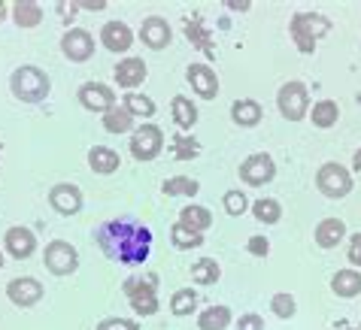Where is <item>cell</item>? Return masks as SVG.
Wrapping results in <instances>:
<instances>
[{
  "label": "cell",
  "instance_id": "1",
  "mask_svg": "<svg viewBox=\"0 0 361 330\" xmlns=\"http://www.w3.org/2000/svg\"><path fill=\"white\" fill-rule=\"evenodd\" d=\"M97 246L116 264H143L152 252V231L131 215L113 218L97 227Z\"/></svg>",
  "mask_w": 361,
  "mask_h": 330
},
{
  "label": "cell",
  "instance_id": "2",
  "mask_svg": "<svg viewBox=\"0 0 361 330\" xmlns=\"http://www.w3.org/2000/svg\"><path fill=\"white\" fill-rule=\"evenodd\" d=\"M9 88H13L16 100H22V103H43L49 97V91H52V82H49V76L39 67L25 64V67L13 70Z\"/></svg>",
  "mask_w": 361,
  "mask_h": 330
},
{
  "label": "cell",
  "instance_id": "3",
  "mask_svg": "<svg viewBox=\"0 0 361 330\" xmlns=\"http://www.w3.org/2000/svg\"><path fill=\"white\" fill-rule=\"evenodd\" d=\"M331 31V18L322 13H295L288 22V34H292L298 52L313 55L316 52V39H322Z\"/></svg>",
  "mask_w": 361,
  "mask_h": 330
},
{
  "label": "cell",
  "instance_id": "4",
  "mask_svg": "<svg viewBox=\"0 0 361 330\" xmlns=\"http://www.w3.org/2000/svg\"><path fill=\"white\" fill-rule=\"evenodd\" d=\"M122 291L128 294V300H131V309L140 318H149V315L158 312V294H155L158 291V276L155 273H149L146 279L128 276L125 285H122Z\"/></svg>",
  "mask_w": 361,
  "mask_h": 330
},
{
  "label": "cell",
  "instance_id": "5",
  "mask_svg": "<svg viewBox=\"0 0 361 330\" xmlns=\"http://www.w3.org/2000/svg\"><path fill=\"white\" fill-rule=\"evenodd\" d=\"M316 188H319V194L328 197V200H343V197H349V191H353V173H349L343 164L328 161V164L319 167Z\"/></svg>",
  "mask_w": 361,
  "mask_h": 330
},
{
  "label": "cell",
  "instance_id": "6",
  "mask_svg": "<svg viewBox=\"0 0 361 330\" xmlns=\"http://www.w3.org/2000/svg\"><path fill=\"white\" fill-rule=\"evenodd\" d=\"M276 109L283 113L286 122H304V118L310 115V91H307V85L298 82V79L286 82L283 88H279V94H276Z\"/></svg>",
  "mask_w": 361,
  "mask_h": 330
},
{
  "label": "cell",
  "instance_id": "7",
  "mask_svg": "<svg viewBox=\"0 0 361 330\" xmlns=\"http://www.w3.org/2000/svg\"><path fill=\"white\" fill-rule=\"evenodd\" d=\"M164 152V131L158 125H140L137 131L131 134V155H134V161L140 164H149V161H155L158 155Z\"/></svg>",
  "mask_w": 361,
  "mask_h": 330
},
{
  "label": "cell",
  "instance_id": "8",
  "mask_svg": "<svg viewBox=\"0 0 361 330\" xmlns=\"http://www.w3.org/2000/svg\"><path fill=\"white\" fill-rule=\"evenodd\" d=\"M43 264L52 276H70L79 269V252L64 239H52L43 252Z\"/></svg>",
  "mask_w": 361,
  "mask_h": 330
},
{
  "label": "cell",
  "instance_id": "9",
  "mask_svg": "<svg viewBox=\"0 0 361 330\" xmlns=\"http://www.w3.org/2000/svg\"><path fill=\"white\" fill-rule=\"evenodd\" d=\"M274 176H276V161L267 152H255V155H249L246 161L240 164V179H243L246 185H252V188L274 182Z\"/></svg>",
  "mask_w": 361,
  "mask_h": 330
},
{
  "label": "cell",
  "instance_id": "10",
  "mask_svg": "<svg viewBox=\"0 0 361 330\" xmlns=\"http://www.w3.org/2000/svg\"><path fill=\"white\" fill-rule=\"evenodd\" d=\"M61 55L73 64H82L94 55V37L85 27H67L61 37Z\"/></svg>",
  "mask_w": 361,
  "mask_h": 330
},
{
  "label": "cell",
  "instance_id": "11",
  "mask_svg": "<svg viewBox=\"0 0 361 330\" xmlns=\"http://www.w3.org/2000/svg\"><path fill=\"white\" fill-rule=\"evenodd\" d=\"M43 294H46V288H43V282H37L34 276H18V279H13V282L6 285V297L13 300L16 306H22V309L37 306L39 300H43Z\"/></svg>",
  "mask_w": 361,
  "mask_h": 330
},
{
  "label": "cell",
  "instance_id": "12",
  "mask_svg": "<svg viewBox=\"0 0 361 330\" xmlns=\"http://www.w3.org/2000/svg\"><path fill=\"white\" fill-rule=\"evenodd\" d=\"M79 103H82V109H88V113L104 115L116 106V91L104 82H85L79 88Z\"/></svg>",
  "mask_w": 361,
  "mask_h": 330
},
{
  "label": "cell",
  "instance_id": "13",
  "mask_svg": "<svg viewBox=\"0 0 361 330\" xmlns=\"http://www.w3.org/2000/svg\"><path fill=\"white\" fill-rule=\"evenodd\" d=\"M185 79H188L192 91L200 100H216L219 97V76H216V70L209 64H188Z\"/></svg>",
  "mask_w": 361,
  "mask_h": 330
},
{
  "label": "cell",
  "instance_id": "14",
  "mask_svg": "<svg viewBox=\"0 0 361 330\" xmlns=\"http://www.w3.org/2000/svg\"><path fill=\"white\" fill-rule=\"evenodd\" d=\"M140 39H143V46H149L152 52H161V49L170 46V39H173V31H170L167 18L149 15V18H143V25H140Z\"/></svg>",
  "mask_w": 361,
  "mask_h": 330
},
{
  "label": "cell",
  "instance_id": "15",
  "mask_svg": "<svg viewBox=\"0 0 361 330\" xmlns=\"http://www.w3.org/2000/svg\"><path fill=\"white\" fill-rule=\"evenodd\" d=\"M4 248L9 258H16V261H27L34 252H37V236L27 231V227H9L4 234Z\"/></svg>",
  "mask_w": 361,
  "mask_h": 330
},
{
  "label": "cell",
  "instance_id": "16",
  "mask_svg": "<svg viewBox=\"0 0 361 330\" xmlns=\"http://www.w3.org/2000/svg\"><path fill=\"white\" fill-rule=\"evenodd\" d=\"M183 31L188 37V43H192L195 49H200L207 58H216V43H213V34H209L207 22L200 18L197 13L192 15H183Z\"/></svg>",
  "mask_w": 361,
  "mask_h": 330
},
{
  "label": "cell",
  "instance_id": "17",
  "mask_svg": "<svg viewBox=\"0 0 361 330\" xmlns=\"http://www.w3.org/2000/svg\"><path fill=\"white\" fill-rule=\"evenodd\" d=\"M49 203L61 215H76L79 209H82V191H79L73 182H58V185H52V191H49Z\"/></svg>",
  "mask_w": 361,
  "mask_h": 330
},
{
  "label": "cell",
  "instance_id": "18",
  "mask_svg": "<svg viewBox=\"0 0 361 330\" xmlns=\"http://www.w3.org/2000/svg\"><path fill=\"white\" fill-rule=\"evenodd\" d=\"M100 43H104L106 52L125 55L128 49L134 46V31L125 22H106L104 27H100Z\"/></svg>",
  "mask_w": 361,
  "mask_h": 330
},
{
  "label": "cell",
  "instance_id": "19",
  "mask_svg": "<svg viewBox=\"0 0 361 330\" xmlns=\"http://www.w3.org/2000/svg\"><path fill=\"white\" fill-rule=\"evenodd\" d=\"M146 76H149V67H146L143 58H125V61L116 64L118 88H137V85L146 82Z\"/></svg>",
  "mask_w": 361,
  "mask_h": 330
},
{
  "label": "cell",
  "instance_id": "20",
  "mask_svg": "<svg viewBox=\"0 0 361 330\" xmlns=\"http://www.w3.org/2000/svg\"><path fill=\"white\" fill-rule=\"evenodd\" d=\"M231 118H234L237 127H255V125H262L264 109L258 100L243 97V100H234V103H231Z\"/></svg>",
  "mask_w": 361,
  "mask_h": 330
},
{
  "label": "cell",
  "instance_id": "21",
  "mask_svg": "<svg viewBox=\"0 0 361 330\" xmlns=\"http://www.w3.org/2000/svg\"><path fill=\"white\" fill-rule=\"evenodd\" d=\"M313 239L319 248H337L346 239V224L340 218H322L313 231Z\"/></svg>",
  "mask_w": 361,
  "mask_h": 330
},
{
  "label": "cell",
  "instance_id": "22",
  "mask_svg": "<svg viewBox=\"0 0 361 330\" xmlns=\"http://www.w3.org/2000/svg\"><path fill=\"white\" fill-rule=\"evenodd\" d=\"M331 291L343 300L358 297L361 294V269H353V267L337 269V273L331 276Z\"/></svg>",
  "mask_w": 361,
  "mask_h": 330
},
{
  "label": "cell",
  "instance_id": "23",
  "mask_svg": "<svg viewBox=\"0 0 361 330\" xmlns=\"http://www.w3.org/2000/svg\"><path fill=\"white\" fill-rule=\"evenodd\" d=\"M118 164H122V158H118L116 148H109V146H92L88 148V167H92L97 176L116 173Z\"/></svg>",
  "mask_w": 361,
  "mask_h": 330
},
{
  "label": "cell",
  "instance_id": "24",
  "mask_svg": "<svg viewBox=\"0 0 361 330\" xmlns=\"http://www.w3.org/2000/svg\"><path fill=\"white\" fill-rule=\"evenodd\" d=\"M179 224L195 234H204V231H209V224H213V212L200 203H188L179 209Z\"/></svg>",
  "mask_w": 361,
  "mask_h": 330
},
{
  "label": "cell",
  "instance_id": "25",
  "mask_svg": "<svg viewBox=\"0 0 361 330\" xmlns=\"http://www.w3.org/2000/svg\"><path fill=\"white\" fill-rule=\"evenodd\" d=\"M170 113H173V122H176L179 131H192L197 125V106L185 94H176L170 100Z\"/></svg>",
  "mask_w": 361,
  "mask_h": 330
},
{
  "label": "cell",
  "instance_id": "26",
  "mask_svg": "<svg viewBox=\"0 0 361 330\" xmlns=\"http://www.w3.org/2000/svg\"><path fill=\"white\" fill-rule=\"evenodd\" d=\"M310 122H313V127H319V131H328V127H334L340 122V106L334 100H319V103H313V109H310Z\"/></svg>",
  "mask_w": 361,
  "mask_h": 330
},
{
  "label": "cell",
  "instance_id": "27",
  "mask_svg": "<svg viewBox=\"0 0 361 330\" xmlns=\"http://www.w3.org/2000/svg\"><path fill=\"white\" fill-rule=\"evenodd\" d=\"M231 324V309L216 303V306H207L204 312L197 315V327L200 330H228Z\"/></svg>",
  "mask_w": 361,
  "mask_h": 330
},
{
  "label": "cell",
  "instance_id": "28",
  "mask_svg": "<svg viewBox=\"0 0 361 330\" xmlns=\"http://www.w3.org/2000/svg\"><path fill=\"white\" fill-rule=\"evenodd\" d=\"M104 127L109 134H134V115L125 106H113L109 113H104Z\"/></svg>",
  "mask_w": 361,
  "mask_h": 330
},
{
  "label": "cell",
  "instance_id": "29",
  "mask_svg": "<svg viewBox=\"0 0 361 330\" xmlns=\"http://www.w3.org/2000/svg\"><path fill=\"white\" fill-rule=\"evenodd\" d=\"M222 279V267H219L216 258H200L192 267V282L195 285H216Z\"/></svg>",
  "mask_w": 361,
  "mask_h": 330
},
{
  "label": "cell",
  "instance_id": "30",
  "mask_svg": "<svg viewBox=\"0 0 361 330\" xmlns=\"http://www.w3.org/2000/svg\"><path fill=\"white\" fill-rule=\"evenodd\" d=\"M252 215H255V222H262V224H279L283 206H279V200H274V197H258L252 203Z\"/></svg>",
  "mask_w": 361,
  "mask_h": 330
},
{
  "label": "cell",
  "instance_id": "31",
  "mask_svg": "<svg viewBox=\"0 0 361 330\" xmlns=\"http://www.w3.org/2000/svg\"><path fill=\"white\" fill-rule=\"evenodd\" d=\"M13 22L18 27H37L39 22H43V6L31 4V0H22V4L13 6Z\"/></svg>",
  "mask_w": 361,
  "mask_h": 330
},
{
  "label": "cell",
  "instance_id": "32",
  "mask_svg": "<svg viewBox=\"0 0 361 330\" xmlns=\"http://www.w3.org/2000/svg\"><path fill=\"white\" fill-rule=\"evenodd\" d=\"M170 243H173V248H179V252H192V248L204 246V234H195V231H188V227H183L176 222L173 227H170Z\"/></svg>",
  "mask_w": 361,
  "mask_h": 330
},
{
  "label": "cell",
  "instance_id": "33",
  "mask_svg": "<svg viewBox=\"0 0 361 330\" xmlns=\"http://www.w3.org/2000/svg\"><path fill=\"white\" fill-rule=\"evenodd\" d=\"M195 309H197V291L195 288H179V291H173V297H170V312H173L176 318L192 315Z\"/></svg>",
  "mask_w": 361,
  "mask_h": 330
},
{
  "label": "cell",
  "instance_id": "34",
  "mask_svg": "<svg viewBox=\"0 0 361 330\" xmlns=\"http://www.w3.org/2000/svg\"><path fill=\"white\" fill-rule=\"evenodd\" d=\"M122 106H125L134 118H152V115H155V100L146 97V94H137V91H128L125 100H122Z\"/></svg>",
  "mask_w": 361,
  "mask_h": 330
},
{
  "label": "cell",
  "instance_id": "35",
  "mask_svg": "<svg viewBox=\"0 0 361 330\" xmlns=\"http://www.w3.org/2000/svg\"><path fill=\"white\" fill-rule=\"evenodd\" d=\"M197 191H200V185L195 182V179H188V176L164 179V185H161V194L164 197H195Z\"/></svg>",
  "mask_w": 361,
  "mask_h": 330
},
{
  "label": "cell",
  "instance_id": "36",
  "mask_svg": "<svg viewBox=\"0 0 361 330\" xmlns=\"http://www.w3.org/2000/svg\"><path fill=\"white\" fill-rule=\"evenodd\" d=\"M170 152H173L176 161H192V158L200 155V143H197L195 137L179 134V137H173V146H170Z\"/></svg>",
  "mask_w": 361,
  "mask_h": 330
},
{
  "label": "cell",
  "instance_id": "37",
  "mask_svg": "<svg viewBox=\"0 0 361 330\" xmlns=\"http://www.w3.org/2000/svg\"><path fill=\"white\" fill-rule=\"evenodd\" d=\"M270 309H274V315H279V318H295L298 303H295V297H292V294L279 291V294L270 297Z\"/></svg>",
  "mask_w": 361,
  "mask_h": 330
},
{
  "label": "cell",
  "instance_id": "38",
  "mask_svg": "<svg viewBox=\"0 0 361 330\" xmlns=\"http://www.w3.org/2000/svg\"><path fill=\"white\" fill-rule=\"evenodd\" d=\"M222 203H225V212L228 215H243L246 209H249V197L240 191V188H234V191H225Z\"/></svg>",
  "mask_w": 361,
  "mask_h": 330
},
{
  "label": "cell",
  "instance_id": "39",
  "mask_svg": "<svg viewBox=\"0 0 361 330\" xmlns=\"http://www.w3.org/2000/svg\"><path fill=\"white\" fill-rule=\"evenodd\" d=\"M246 252L255 255V258H267V255H270V239H267L264 234L249 236V239H246Z\"/></svg>",
  "mask_w": 361,
  "mask_h": 330
},
{
  "label": "cell",
  "instance_id": "40",
  "mask_svg": "<svg viewBox=\"0 0 361 330\" xmlns=\"http://www.w3.org/2000/svg\"><path fill=\"white\" fill-rule=\"evenodd\" d=\"M97 330H140V324L134 318H104L97 324Z\"/></svg>",
  "mask_w": 361,
  "mask_h": 330
},
{
  "label": "cell",
  "instance_id": "41",
  "mask_svg": "<svg viewBox=\"0 0 361 330\" xmlns=\"http://www.w3.org/2000/svg\"><path fill=\"white\" fill-rule=\"evenodd\" d=\"M346 261L353 269H361V234L349 236V248H346Z\"/></svg>",
  "mask_w": 361,
  "mask_h": 330
},
{
  "label": "cell",
  "instance_id": "42",
  "mask_svg": "<svg viewBox=\"0 0 361 330\" xmlns=\"http://www.w3.org/2000/svg\"><path fill=\"white\" fill-rule=\"evenodd\" d=\"M237 330H264V318L255 312H246L237 318Z\"/></svg>",
  "mask_w": 361,
  "mask_h": 330
},
{
  "label": "cell",
  "instance_id": "43",
  "mask_svg": "<svg viewBox=\"0 0 361 330\" xmlns=\"http://www.w3.org/2000/svg\"><path fill=\"white\" fill-rule=\"evenodd\" d=\"M225 6L231 9V13H249V9H252V4H249V0H240V4H237V0H228Z\"/></svg>",
  "mask_w": 361,
  "mask_h": 330
},
{
  "label": "cell",
  "instance_id": "44",
  "mask_svg": "<svg viewBox=\"0 0 361 330\" xmlns=\"http://www.w3.org/2000/svg\"><path fill=\"white\" fill-rule=\"evenodd\" d=\"M76 9H79V4H58V13H64V22L70 25V22H73V15H76Z\"/></svg>",
  "mask_w": 361,
  "mask_h": 330
},
{
  "label": "cell",
  "instance_id": "45",
  "mask_svg": "<svg viewBox=\"0 0 361 330\" xmlns=\"http://www.w3.org/2000/svg\"><path fill=\"white\" fill-rule=\"evenodd\" d=\"M79 6H85L88 13H100V9H106V4H104V0H94V4H79Z\"/></svg>",
  "mask_w": 361,
  "mask_h": 330
},
{
  "label": "cell",
  "instance_id": "46",
  "mask_svg": "<svg viewBox=\"0 0 361 330\" xmlns=\"http://www.w3.org/2000/svg\"><path fill=\"white\" fill-rule=\"evenodd\" d=\"M353 167H355V170H358V173H361V148H358V152L353 155Z\"/></svg>",
  "mask_w": 361,
  "mask_h": 330
},
{
  "label": "cell",
  "instance_id": "47",
  "mask_svg": "<svg viewBox=\"0 0 361 330\" xmlns=\"http://www.w3.org/2000/svg\"><path fill=\"white\" fill-rule=\"evenodd\" d=\"M0 269H4V252H0Z\"/></svg>",
  "mask_w": 361,
  "mask_h": 330
},
{
  "label": "cell",
  "instance_id": "48",
  "mask_svg": "<svg viewBox=\"0 0 361 330\" xmlns=\"http://www.w3.org/2000/svg\"><path fill=\"white\" fill-rule=\"evenodd\" d=\"M0 155H4V143H0Z\"/></svg>",
  "mask_w": 361,
  "mask_h": 330
}]
</instances>
